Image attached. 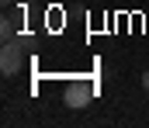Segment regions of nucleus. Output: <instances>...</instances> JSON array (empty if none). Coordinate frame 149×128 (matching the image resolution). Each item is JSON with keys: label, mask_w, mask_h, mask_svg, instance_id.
Listing matches in <instances>:
<instances>
[{"label": "nucleus", "mask_w": 149, "mask_h": 128, "mask_svg": "<svg viewBox=\"0 0 149 128\" xmlns=\"http://www.w3.org/2000/svg\"><path fill=\"white\" fill-rule=\"evenodd\" d=\"M21 38H14V42H3L0 48V73L3 76H17L21 73V66H24V52H21Z\"/></svg>", "instance_id": "f257e3e1"}, {"label": "nucleus", "mask_w": 149, "mask_h": 128, "mask_svg": "<svg viewBox=\"0 0 149 128\" xmlns=\"http://www.w3.org/2000/svg\"><path fill=\"white\" fill-rule=\"evenodd\" d=\"M0 38H3V42H14V38H17V17H14V14H3V21H0Z\"/></svg>", "instance_id": "7ed1b4c3"}, {"label": "nucleus", "mask_w": 149, "mask_h": 128, "mask_svg": "<svg viewBox=\"0 0 149 128\" xmlns=\"http://www.w3.org/2000/svg\"><path fill=\"white\" fill-rule=\"evenodd\" d=\"M142 86H146V90H149V69H146V73H142Z\"/></svg>", "instance_id": "20e7f679"}, {"label": "nucleus", "mask_w": 149, "mask_h": 128, "mask_svg": "<svg viewBox=\"0 0 149 128\" xmlns=\"http://www.w3.org/2000/svg\"><path fill=\"white\" fill-rule=\"evenodd\" d=\"M94 100V83H70L66 86V93H63V104L70 107V111H80V107H87Z\"/></svg>", "instance_id": "f03ea898"}, {"label": "nucleus", "mask_w": 149, "mask_h": 128, "mask_svg": "<svg viewBox=\"0 0 149 128\" xmlns=\"http://www.w3.org/2000/svg\"><path fill=\"white\" fill-rule=\"evenodd\" d=\"M0 3H3V7H10V3H14V0H0Z\"/></svg>", "instance_id": "39448f33"}]
</instances>
